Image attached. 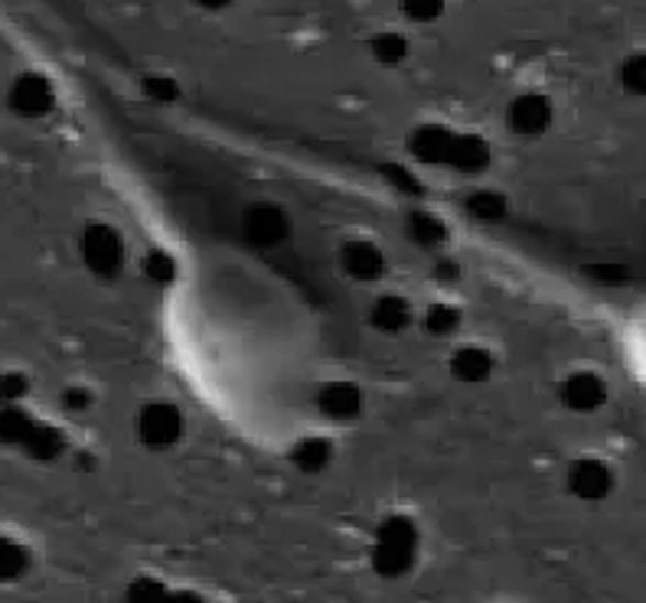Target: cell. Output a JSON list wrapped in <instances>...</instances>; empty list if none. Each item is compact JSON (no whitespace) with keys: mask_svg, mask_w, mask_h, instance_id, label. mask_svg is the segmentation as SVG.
Listing matches in <instances>:
<instances>
[{"mask_svg":"<svg viewBox=\"0 0 646 603\" xmlns=\"http://www.w3.org/2000/svg\"><path fill=\"white\" fill-rule=\"evenodd\" d=\"M438 3H441V0H408L412 13H435V10H438Z\"/></svg>","mask_w":646,"mask_h":603,"instance_id":"cell-5","label":"cell"},{"mask_svg":"<svg viewBox=\"0 0 646 603\" xmlns=\"http://www.w3.org/2000/svg\"><path fill=\"white\" fill-rule=\"evenodd\" d=\"M209 3H219V0H209Z\"/></svg>","mask_w":646,"mask_h":603,"instance_id":"cell-6","label":"cell"},{"mask_svg":"<svg viewBox=\"0 0 646 603\" xmlns=\"http://www.w3.org/2000/svg\"><path fill=\"white\" fill-rule=\"evenodd\" d=\"M624 86L637 95H646V53H637L624 63Z\"/></svg>","mask_w":646,"mask_h":603,"instance_id":"cell-3","label":"cell"},{"mask_svg":"<svg viewBox=\"0 0 646 603\" xmlns=\"http://www.w3.org/2000/svg\"><path fill=\"white\" fill-rule=\"evenodd\" d=\"M574 490H578L581 496H588V500H598V496H604V493L611 490V473H607L601 463L584 460V463L574 470Z\"/></svg>","mask_w":646,"mask_h":603,"instance_id":"cell-1","label":"cell"},{"mask_svg":"<svg viewBox=\"0 0 646 603\" xmlns=\"http://www.w3.org/2000/svg\"><path fill=\"white\" fill-rule=\"evenodd\" d=\"M17 564H20L17 551H13L10 545H3V541H0V578L13 574V571H17Z\"/></svg>","mask_w":646,"mask_h":603,"instance_id":"cell-4","label":"cell"},{"mask_svg":"<svg viewBox=\"0 0 646 603\" xmlns=\"http://www.w3.org/2000/svg\"><path fill=\"white\" fill-rule=\"evenodd\" d=\"M568 398H571V405H578V408H594V405H601L604 388H601V382H598V379H591V375H578V379L568 385Z\"/></svg>","mask_w":646,"mask_h":603,"instance_id":"cell-2","label":"cell"}]
</instances>
